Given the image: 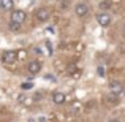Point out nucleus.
<instances>
[{
	"label": "nucleus",
	"instance_id": "f257e3e1",
	"mask_svg": "<svg viewBox=\"0 0 125 122\" xmlns=\"http://www.w3.org/2000/svg\"><path fill=\"white\" fill-rule=\"evenodd\" d=\"M24 21H25V13L22 11V10H14V11L11 13V22H14V24H22Z\"/></svg>",
	"mask_w": 125,
	"mask_h": 122
},
{
	"label": "nucleus",
	"instance_id": "f03ea898",
	"mask_svg": "<svg viewBox=\"0 0 125 122\" xmlns=\"http://www.w3.org/2000/svg\"><path fill=\"white\" fill-rule=\"evenodd\" d=\"M109 90H111L113 95H124L125 94L124 92V86L120 84V82H117V81L109 82Z\"/></svg>",
	"mask_w": 125,
	"mask_h": 122
},
{
	"label": "nucleus",
	"instance_id": "7ed1b4c3",
	"mask_svg": "<svg viewBox=\"0 0 125 122\" xmlns=\"http://www.w3.org/2000/svg\"><path fill=\"white\" fill-rule=\"evenodd\" d=\"M35 18H37V21L40 22H44L49 19V10L48 8H38L37 11H35Z\"/></svg>",
	"mask_w": 125,
	"mask_h": 122
},
{
	"label": "nucleus",
	"instance_id": "20e7f679",
	"mask_svg": "<svg viewBox=\"0 0 125 122\" xmlns=\"http://www.w3.org/2000/svg\"><path fill=\"white\" fill-rule=\"evenodd\" d=\"M16 59H18V52L6 51V52H3V54H2L3 64H13V62H16Z\"/></svg>",
	"mask_w": 125,
	"mask_h": 122
},
{
	"label": "nucleus",
	"instance_id": "39448f33",
	"mask_svg": "<svg viewBox=\"0 0 125 122\" xmlns=\"http://www.w3.org/2000/svg\"><path fill=\"white\" fill-rule=\"evenodd\" d=\"M27 70H29L30 75H37V73H40V70H41V64L38 60H32V62H29Z\"/></svg>",
	"mask_w": 125,
	"mask_h": 122
},
{
	"label": "nucleus",
	"instance_id": "423d86ee",
	"mask_svg": "<svg viewBox=\"0 0 125 122\" xmlns=\"http://www.w3.org/2000/svg\"><path fill=\"white\" fill-rule=\"evenodd\" d=\"M74 11H76V16H79V18H83L89 13V8L85 3H78L76 6H74Z\"/></svg>",
	"mask_w": 125,
	"mask_h": 122
},
{
	"label": "nucleus",
	"instance_id": "0eeeda50",
	"mask_svg": "<svg viewBox=\"0 0 125 122\" xmlns=\"http://www.w3.org/2000/svg\"><path fill=\"white\" fill-rule=\"evenodd\" d=\"M97 21H98V24H100V25H103V27H104V25H108L111 22V16L106 14V13H100V14L97 16Z\"/></svg>",
	"mask_w": 125,
	"mask_h": 122
},
{
	"label": "nucleus",
	"instance_id": "6e6552de",
	"mask_svg": "<svg viewBox=\"0 0 125 122\" xmlns=\"http://www.w3.org/2000/svg\"><path fill=\"white\" fill-rule=\"evenodd\" d=\"M52 101H54L55 105H63L65 94H63V92H54V95H52Z\"/></svg>",
	"mask_w": 125,
	"mask_h": 122
},
{
	"label": "nucleus",
	"instance_id": "1a4fd4ad",
	"mask_svg": "<svg viewBox=\"0 0 125 122\" xmlns=\"http://www.w3.org/2000/svg\"><path fill=\"white\" fill-rule=\"evenodd\" d=\"M13 6V0H0V8L5 10V11H8V10H11Z\"/></svg>",
	"mask_w": 125,
	"mask_h": 122
},
{
	"label": "nucleus",
	"instance_id": "9d476101",
	"mask_svg": "<svg viewBox=\"0 0 125 122\" xmlns=\"http://www.w3.org/2000/svg\"><path fill=\"white\" fill-rule=\"evenodd\" d=\"M19 29H21V24H14V22H11V21H10V30L18 32Z\"/></svg>",
	"mask_w": 125,
	"mask_h": 122
},
{
	"label": "nucleus",
	"instance_id": "9b49d317",
	"mask_svg": "<svg viewBox=\"0 0 125 122\" xmlns=\"http://www.w3.org/2000/svg\"><path fill=\"white\" fill-rule=\"evenodd\" d=\"M24 90H29V89H32V82H22V86H21Z\"/></svg>",
	"mask_w": 125,
	"mask_h": 122
},
{
	"label": "nucleus",
	"instance_id": "f8f14e48",
	"mask_svg": "<svg viewBox=\"0 0 125 122\" xmlns=\"http://www.w3.org/2000/svg\"><path fill=\"white\" fill-rule=\"evenodd\" d=\"M101 8H103V10H108V8H109V0H104V2L103 3H101Z\"/></svg>",
	"mask_w": 125,
	"mask_h": 122
},
{
	"label": "nucleus",
	"instance_id": "ddd939ff",
	"mask_svg": "<svg viewBox=\"0 0 125 122\" xmlns=\"http://www.w3.org/2000/svg\"><path fill=\"white\" fill-rule=\"evenodd\" d=\"M98 75H100V76H104V68L103 67H98Z\"/></svg>",
	"mask_w": 125,
	"mask_h": 122
},
{
	"label": "nucleus",
	"instance_id": "4468645a",
	"mask_svg": "<svg viewBox=\"0 0 125 122\" xmlns=\"http://www.w3.org/2000/svg\"><path fill=\"white\" fill-rule=\"evenodd\" d=\"M46 79H51V81H55V79H54V76H52V75H46Z\"/></svg>",
	"mask_w": 125,
	"mask_h": 122
},
{
	"label": "nucleus",
	"instance_id": "2eb2a0df",
	"mask_svg": "<svg viewBox=\"0 0 125 122\" xmlns=\"http://www.w3.org/2000/svg\"><path fill=\"white\" fill-rule=\"evenodd\" d=\"M18 54H19V55H18V57H25V52H24V51H19V52H18Z\"/></svg>",
	"mask_w": 125,
	"mask_h": 122
},
{
	"label": "nucleus",
	"instance_id": "dca6fc26",
	"mask_svg": "<svg viewBox=\"0 0 125 122\" xmlns=\"http://www.w3.org/2000/svg\"><path fill=\"white\" fill-rule=\"evenodd\" d=\"M108 122H119V121H117V119H109Z\"/></svg>",
	"mask_w": 125,
	"mask_h": 122
},
{
	"label": "nucleus",
	"instance_id": "f3484780",
	"mask_svg": "<svg viewBox=\"0 0 125 122\" xmlns=\"http://www.w3.org/2000/svg\"><path fill=\"white\" fill-rule=\"evenodd\" d=\"M124 32H125V24H124Z\"/></svg>",
	"mask_w": 125,
	"mask_h": 122
}]
</instances>
